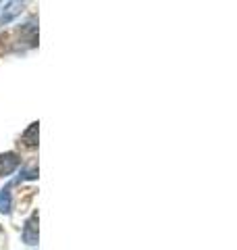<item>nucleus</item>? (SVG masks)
Returning <instances> with one entry per match:
<instances>
[{
    "instance_id": "1",
    "label": "nucleus",
    "mask_w": 237,
    "mask_h": 250,
    "mask_svg": "<svg viewBox=\"0 0 237 250\" xmlns=\"http://www.w3.org/2000/svg\"><path fill=\"white\" fill-rule=\"evenodd\" d=\"M19 167V156L15 152L0 154V175H9Z\"/></svg>"
},
{
    "instance_id": "2",
    "label": "nucleus",
    "mask_w": 237,
    "mask_h": 250,
    "mask_svg": "<svg viewBox=\"0 0 237 250\" xmlns=\"http://www.w3.org/2000/svg\"><path fill=\"white\" fill-rule=\"evenodd\" d=\"M23 240H25L29 246L38 244V215H31L27 219L25 228H23Z\"/></svg>"
},
{
    "instance_id": "5",
    "label": "nucleus",
    "mask_w": 237,
    "mask_h": 250,
    "mask_svg": "<svg viewBox=\"0 0 237 250\" xmlns=\"http://www.w3.org/2000/svg\"><path fill=\"white\" fill-rule=\"evenodd\" d=\"M23 142L27 146H36L38 144V123H31L29 129L23 134Z\"/></svg>"
},
{
    "instance_id": "4",
    "label": "nucleus",
    "mask_w": 237,
    "mask_h": 250,
    "mask_svg": "<svg viewBox=\"0 0 237 250\" xmlns=\"http://www.w3.org/2000/svg\"><path fill=\"white\" fill-rule=\"evenodd\" d=\"M11 207H13V200H11V190L4 188L0 190V213H11Z\"/></svg>"
},
{
    "instance_id": "3",
    "label": "nucleus",
    "mask_w": 237,
    "mask_h": 250,
    "mask_svg": "<svg viewBox=\"0 0 237 250\" xmlns=\"http://www.w3.org/2000/svg\"><path fill=\"white\" fill-rule=\"evenodd\" d=\"M21 9H23V4H19V2H11L9 6H6V11L0 15V25H2V23H9L13 17H17V15L21 13Z\"/></svg>"
}]
</instances>
